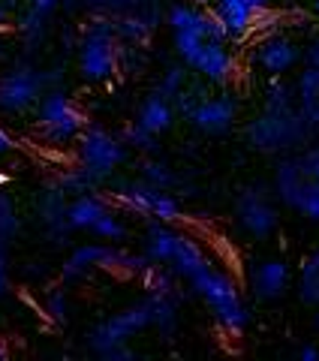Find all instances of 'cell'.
Here are the masks:
<instances>
[{
  "label": "cell",
  "mask_w": 319,
  "mask_h": 361,
  "mask_svg": "<svg viewBox=\"0 0 319 361\" xmlns=\"http://www.w3.org/2000/svg\"><path fill=\"white\" fill-rule=\"evenodd\" d=\"M190 286L205 304H208L214 322H217L226 334L238 337L247 329L250 310H247V304L241 298V292H238V283L226 274V271L214 268V265H205L196 277H190Z\"/></svg>",
  "instance_id": "1"
},
{
  "label": "cell",
  "mask_w": 319,
  "mask_h": 361,
  "mask_svg": "<svg viewBox=\"0 0 319 361\" xmlns=\"http://www.w3.org/2000/svg\"><path fill=\"white\" fill-rule=\"evenodd\" d=\"M311 123L295 106H265L259 118L247 123V142L256 151H289L311 135Z\"/></svg>",
  "instance_id": "2"
},
{
  "label": "cell",
  "mask_w": 319,
  "mask_h": 361,
  "mask_svg": "<svg viewBox=\"0 0 319 361\" xmlns=\"http://www.w3.org/2000/svg\"><path fill=\"white\" fill-rule=\"evenodd\" d=\"M121 66V45L115 33V18L97 16L78 39V73L85 82H109Z\"/></svg>",
  "instance_id": "3"
},
{
  "label": "cell",
  "mask_w": 319,
  "mask_h": 361,
  "mask_svg": "<svg viewBox=\"0 0 319 361\" xmlns=\"http://www.w3.org/2000/svg\"><path fill=\"white\" fill-rule=\"evenodd\" d=\"M76 157H78V166L100 187L102 180H109L118 172V166L127 160V142L102 127H85V133L78 135Z\"/></svg>",
  "instance_id": "4"
},
{
  "label": "cell",
  "mask_w": 319,
  "mask_h": 361,
  "mask_svg": "<svg viewBox=\"0 0 319 361\" xmlns=\"http://www.w3.org/2000/svg\"><path fill=\"white\" fill-rule=\"evenodd\" d=\"M85 111L78 109L70 97L58 87H49L45 97L37 106V127L40 135L49 145H66V142H78V135L85 133Z\"/></svg>",
  "instance_id": "5"
},
{
  "label": "cell",
  "mask_w": 319,
  "mask_h": 361,
  "mask_svg": "<svg viewBox=\"0 0 319 361\" xmlns=\"http://www.w3.org/2000/svg\"><path fill=\"white\" fill-rule=\"evenodd\" d=\"M148 325H154V298L151 295L139 304H133L127 310H121L118 316H112V319L100 322L97 329L88 334V346L94 349L100 358H106L112 349L127 346L136 334L148 329Z\"/></svg>",
  "instance_id": "6"
},
{
  "label": "cell",
  "mask_w": 319,
  "mask_h": 361,
  "mask_svg": "<svg viewBox=\"0 0 319 361\" xmlns=\"http://www.w3.org/2000/svg\"><path fill=\"white\" fill-rule=\"evenodd\" d=\"M49 85V73H42L30 63H16L13 70L0 75V111L4 115H21V111L40 106Z\"/></svg>",
  "instance_id": "7"
},
{
  "label": "cell",
  "mask_w": 319,
  "mask_h": 361,
  "mask_svg": "<svg viewBox=\"0 0 319 361\" xmlns=\"http://www.w3.org/2000/svg\"><path fill=\"white\" fill-rule=\"evenodd\" d=\"M275 190L283 205H289L292 211L304 214L307 220L319 223V180H313L304 172L299 157H287V160L277 163Z\"/></svg>",
  "instance_id": "8"
},
{
  "label": "cell",
  "mask_w": 319,
  "mask_h": 361,
  "mask_svg": "<svg viewBox=\"0 0 319 361\" xmlns=\"http://www.w3.org/2000/svg\"><path fill=\"white\" fill-rule=\"evenodd\" d=\"M121 208H127L133 214H142V217H154L160 223H178L181 220V202L166 193L163 187H154L148 180H127L115 190V196Z\"/></svg>",
  "instance_id": "9"
},
{
  "label": "cell",
  "mask_w": 319,
  "mask_h": 361,
  "mask_svg": "<svg viewBox=\"0 0 319 361\" xmlns=\"http://www.w3.org/2000/svg\"><path fill=\"white\" fill-rule=\"evenodd\" d=\"M235 214H238V223L247 235L253 238H268L271 232L277 229V208L268 202L265 190L259 187H247L241 196H238V205H235Z\"/></svg>",
  "instance_id": "10"
},
{
  "label": "cell",
  "mask_w": 319,
  "mask_h": 361,
  "mask_svg": "<svg viewBox=\"0 0 319 361\" xmlns=\"http://www.w3.org/2000/svg\"><path fill=\"white\" fill-rule=\"evenodd\" d=\"M190 123L208 135H220L229 133L232 123L238 118V103L232 94H217V97H205L196 103V109L190 111Z\"/></svg>",
  "instance_id": "11"
},
{
  "label": "cell",
  "mask_w": 319,
  "mask_h": 361,
  "mask_svg": "<svg viewBox=\"0 0 319 361\" xmlns=\"http://www.w3.org/2000/svg\"><path fill=\"white\" fill-rule=\"evenodd\" d=\"M190 70L199 73L205 82H211V85H229L232 75H235V54L229 51V45L226 42L208 39L202 45L199 58L193 61Z\"/></svg>",
  "instance_id": "12"
},
{
  "label": "cell",
  "mask_w": 319,
  "mask_h": 361,
  "mask_svg": "<svg viewBox=\"0 0 319 361\" xmlns=\"http://www.w3.org/2000/svg\"><path fill=\"white\" fill-rule=\"evenodd\" d=\"M250 289L259 301H277L289 289V265L283 259H262L250 271Z\"/></svg>",
  "instance_id": "13"
},
{
  "label": "cell",
  "mask_w": 319,
  "mask_h": 361,
  "mask_svg": "<svg viewBox=\"0 0 319 361\" xmlns=\"http://www.w3.org/2000/svg\"><path fill=\"white\" fill-rule=\"evenodd\" d=\"M253 58H256V63H259L268 75L280 78L283 73H289L292 66L299 63L301 51H299V45H295L292 39L280 37V33H271V37H265V39L259 42V49H256Z\"/></svg>",
  "instance_id": "14"
},
{
  "label": "cell",
  "mask_w": 319,
  "mask_h": 361,
  "mask_svg": "<svg viewBox=\"0 0 319 361\" xmlns=\"http://www.w3.org/2000/svg\"><path fill=\"white\" fill-rule=\"evenodd\" d=\"M66 208H70L66 205V193L61 190L58 180H54V184L40 196V220L45 226V232H49L58 244L66 241V232L73 229L70 220H66Z\"/></svg>",
  "instance_id": "15"
},
{
  "label": "cell",
  "mask_w": 319,
  "mask_h": 361,
  "mask_svg": "<svg viewBox=\"0 0 319 361\" xmlns=\"http://www.w3.org/2000/svg\"><path fill=\"white\" fill-rule=\"evenodd\" d=\"M136 123H142V127L148 133H154V135L172 130V123H175V103H172V99H166L160 90H154V94H148L142 99L139 115H136Z\"/></svg>",
  "instance_id": "16"
},
{
  "label": "cell",
  "mask_w": 319,
  "mask_h": 361,
  "mask_svg": "<svg viewBox=\"0 0 319 361\" xmlns=\"http://www.w3.org/2000/svg\"><path fill=\"white\" fill-rule=\"evenodd\" d=\"M178 241H181V232L169 229V223H151L145 232V256L151 259L154 265H169L172 256L178 250Z\"/></svg>",
  "instance_id": "17"
},
{
  "label": "cell",
  "mask_w": 319,
  "mask_h": 361,
  "mask_svg": "<svg viewBox=\"0 0 319 361\" xmlns=\"http://www.w3.org/2000/svg\"><path fill=\"white\" fill-rule=\"evenodd\" d=\"M205 265H211V262H208V256H205V250L199 247V241H193L190 235H181L178 250H175L172 262H169L166 268H172V274H175V277L190 280V277H196Z\"/></svg>",
  "instance_id": "18"
},
{
  "label": "cell",
  "mask_w": 319,
  "mask_h": 361,
  "mask_svg": "<svg viewBox=\"0 0 319 361\" xmlns=\"http://www.w3.org/2000/svg\"><path fill=\"white\" fill-rule=\"evenodd\" d=\"M109 211V202L100 199L94 193H85V196H76L70 202V208H66V220H70L73 229H90L102 214Z\"/></svg>",
  "instance_id": "19"
},
{
  "label": "cell",
  "mask_w": 319,
  "mask_h": 361,
  "mask_svg": "<svg viewBox=\"0 0 319 361\" xmlns=\"http://www.w3.org/2000/svg\"><path fill=\"white\" fill-rule=\"evenodd\" d=\"M115 33H118L124 42L142 45L154 33V18L151 16H142V13H124V16L115 18Z\"/></svg>",
  "instance_id": "20"
},
{
  "label": "cell",
  "mask_w": 319,
  "mask_h": 361,
  "mask_svg": "<svg viewBox=\"0 0 319 361\" xmlns=\"http://www.w3.org/2000/svg\"><path fill=\"white\" fill-rule=\"evenodd\" d=\"M299 295H301L304 304L319 307V250H313L304 259L301 277H299Z\"/></svg>",
  "instance_id": "21"
},
{
  "label": "cell",
  "mask_w": 319,
  "mask_h": 361,
  "mask_svg": "<svg viewBox=\"0 0 319 361\" xmlns=\"http://www.w3.org/2000/svg\"><path fill=\"white\" fill-rule=\"evenodd\" d=\"M154 298V329L160 334H172L175 325H178V301L175 295H157L151 292Z\"/></svg>",
  "instance_id": "22"
},
{
  "label": "cell",
  "mask_w": 319,
  "mask_h": 361,
  "mask_svg": "<svg viewBox=\"0 0 319 361\" xmlns=\"http://www.w3.org/2000/svg\"><path fill=\"white\" fill-rule=\"evenodd\" d=\"M45 30H49V16H42L30 6L18 16V33H21V39H25V45H40Z\"/></svg>",
  "instance_id": "23"
},
{
  "label": "cell",
  "mask_w": 319,
  "mask_h": 361,
  "mask_svg": "<svg viewBox=\"0 0 319 361\" xmlns=\"http://www.w3.org/2000/svg\"><path fill=\"white\" fill-rule=\"evenodd\" d=\"M90 232H94L97 238H102V241H121L124 235H127V226H124L118 214L109 208V211L102 214V217H100L94 226H90Z\"/></svg>",
  "instance_id": "24"
},
{
  "label": "cell",
  "mask_w": 319,
  "mask_h": 361,
  "mask_svg": "<svg viewBox=\"0 0 319 361\" xmlns=\"http://www.w3.org/2000/svg\"><path fill=\"white\" fill-rule=\"evenodd\" d=\"M18 211L13 205V199H9L6 193H0V241L9 244L18 235Z\"/></svg>",
  "instance_id": "25"
},
{
  "label": "cell",
  "mask_w": 319,
  "mask_h": 361,
  "mask_svg": "<svg viewBox=\"0 0 319 361\" xmlns=\"http://www.w3.org/2000/svg\"><path fill=\"white\" fill-rule=\"evenodd\" d=\"M187 87V63L184 66H169V70L163 73V78H160V85H157V90L163 94L166 99H178V94Z\"/></svg>",
  "instance_id": "26"
},
{
  "label": "cell",
  "mask_w": 319,
  "mask_h": 361,
  "mask_svg": "<svg viewBox=\"0 0 319 361\" xmlns=\"http://www.w3.org/2000/svg\"><path fill=\"white\" fill-rule=\"evenodd\" d=\"M139 169H142V178L148 180V184H154V187L169 190L175 184V172L166 163H160V160H145Z\"/></svg>",
  "instance_id": "27"
},
{
  "label": "cell",
  "mask_w": 319,
  "mask_h": 361,
  "mask_svg": "<svg viewBox=\"0 0 319 361\" xmlns=\"http://www.w3.org/2000/svg\"><path fill=\"white\" fill-rule=\"evenodd\" d=\"M121 139L127 142L130 148H136V151H145V154H154V151H157V135L148 133L142 123H130V127L124 130Z\"/></svg>",
  "instance_id": "28"
},
{
  "label": "cell",
  "mask_w": 319,
  "mask_h": 361,
  "mask_svg": "<svg viewBox=\"0 0 319 361\" xmlns=\"http://www.w3.org/2000/svg\"><path fill=\"white\" fill-rule=\"evenodd\" d=\"M94 9H102V13H139L142 0H88Z\"/></svg>",
  "instance_id": "29"
},
{
  "label": "cell",
  "mask_w": 319,
  "mask_h": 361,
  "mask_svg": "<svg viewBox=\"0 0 319 361\" xmlns=\"http://www.w3.org/2000/svg\"><path fill=\"white\" fill-rule=\"evenodd\" d=\"M66 310H70V307H66V295H64L61 289H54L52 295H49V301H45V313L52 316V322L64 325L66 322Z\"/></svg>",
  "instance_id": "30"
},
{
  "label": "cell",
  "mask_w": 319,
  "mask_h": 361,
  "mask_svg": "<svg viewBox=\"0 0 319 361\" xmlns=\"http://www.w3.org/2000/svg\"><path fill=\"white\" fill-rule=\"evenodd\" d=\"M292 94H295V90H292L289 85H283V82H271L265 106H292Z\"/></svg>",
  "instance_id": "31"
},
{
  "label": "cell",
  "mask_w": 319,
  "mask_h": 361,
  "mask_svg": "<svg viewBox=\"0 0 319 361\" xmlns=\"http://www.w3.org/2000/svg\"><path fill=\"white\" fill-rule=\"evenodd\" d=\"M299 160H301V169H304V172L311 175L313 180H319V148L304 151V154L299 157Z\"/></svg>",
  "instance_id": "32"
},
{
  "label": "cell",
  "mask_w": 319,
  "mask_h": 361,
  "mask_svg": "<svg viewBox=\"0 0 319 361\" xmlns=\"http://www.w3.org/2000/svg\"><path fill=\"white\" fill-rule=\"evenodd\" d=\"M9 289V259H6V244L0 241V298L6 295Z\"/></svg>",
  "instance_id": "33"
},
{
  "label": "cell",
  "mask_w": 319,
  "mask_h": 361,
  "mask_svg": "<svg viewBox=\"0 0 319 361\" xmlns=\"http://www.w3.org/2000/svg\"><path fill=\"white\" fill-rule=\"evenodd\" d=\"M28 6L37 9V13H42V16H52L58 6H64V0H30Z\"/></svg>",
  "instance_id": "34"
},
{
  "label": "cell",
  "mask_w": 319,
  "mask_h": 361,
  "mask_svg": "<svg viewBox=\"0 0 319 361\" xmlns=\"http://www.w3.org/2000/svg\"><path fill=\"white\" fill-rule=\"evenodd\" d=\"M18 6V0H0V27L9 25V18H13V9Z\"/></svg>",
  "instance_id": "35"
},
{
  "label": "cell",
  "mask_w": 319,
  "mask_h": 361,
  "mask_svg": "<svg viewBox=\"0 0 319 361\" xmlns=\"http://www.w3.org/2000/svg\"><path fill=\"white\" fill-rule=\"evenodd\" d=\"M223 4H238V6L253 9V13H262V9L271 6V0H223Z\"/></svg>",
  "instance_id": "36"
},
{
  "label": "cell",
  "mask_w": 319,
  "mask_h": 361,
  "mask_svg": "<svg viewBox=\"0 0 319 361\" xmlns=\"http://www.w3.org/2000/svg\"><path fill=\"white\" fill-rule=\"evenodd\" d=\"M13 148H16V139H13V135H9L4 127H0V157H4V154H9Z\"/></svg>",
  "instance_id": "37"
},
{
  "label": "cell",
  "mask_w": 319,
  "mask_h": 361,
  "mask_svg": "<svg viewBox=\"0 0 319 361\" xmlns=\"http://www.w3.org/2000/svg\"><path fill=\"white\" fill-rule=\"evenodd\" d=\"M299 358L301 361H319V349L316 346H301L299 349Z\"/></svg>",
  "instance_id": "38"
},
{
  "label": "cell",
  "mask_w": 319,
  "mask_h": 361,
  "mask_svg": "<svg viewBox=\"0 0 319 361\" xmlns=\"http://www.w3.org/2000/svg\"><path fill=\"white\" fill-rule=\"evenodd\" d=\"M307 63H311V66H319V37L311 42V49H307Z\"/></svg>",
  "instance_id": "39"
},
{
  "label": "cell",
  "mask_w": 319,
  "mask_h": 361,
  "mask_svg": "<svg viewBox=\"0 0 319 361\" xmlns=\"http://www.w3.org/2000/svg\"><path fill=\"white\" fill-rule=\"evenodd\" d=\"M9 355V349H6V343H0V361H4Z\"/></svg>",
  "instance_id": "40"
},
{
  "label": "cell",
  "mask_w": 319,
  "mask_h": 361,
  "mask_svg": "<svg viewBox=\"0 0 319 361\" xmlns=\"http://www.w3.org/2000/svg\"><path fill=\"white\" fill-rule=\"evenodd\" d=\"M193 4H196V6H211L214 0H193Z\"/></svg>",
  "instance_id": "41"
},
{
  "label": "cell",
  "mask_w": 319,
  "mask_h": 361,
  "mask_svg": "<svg viewBox=\"0 0 319 361\" xmlns=\"http://www.w3.org/2000/svg\"><path fill=\"white\" fill-rule=\"evenodd\" d=\"M313 9H316V13H319V0H313Z\"/></svg>",
  "instance_id": "42"
},
{
  "label": "cell",
  "mask_w": 319,
  "mask_h": 361,
  "mask_svg": "<svg viewBox=\"0 0 319 361\" xmlns=\"http://www.w3.org/2000/svg\"><path fill=\"white\" fill-rule=\"evenodd\" d=\"M0 58H4V42H0Z\"/></svg>",
  "instance_id": "43"
},
{
  "label": "cell",
  "mask_w": 319,
  "mask_h": 361,
  "mask_svg": "<svg viewBox=\"0 0 319 361\" xmlns=\"http://www.w3.org/2000/svg\"><path fill=\"white\" fill-rule=\"evenodd\" d=\"M316 325H319V307H316Z\"/></svg>",
  "instance_id": "44"
}]
</instances>
